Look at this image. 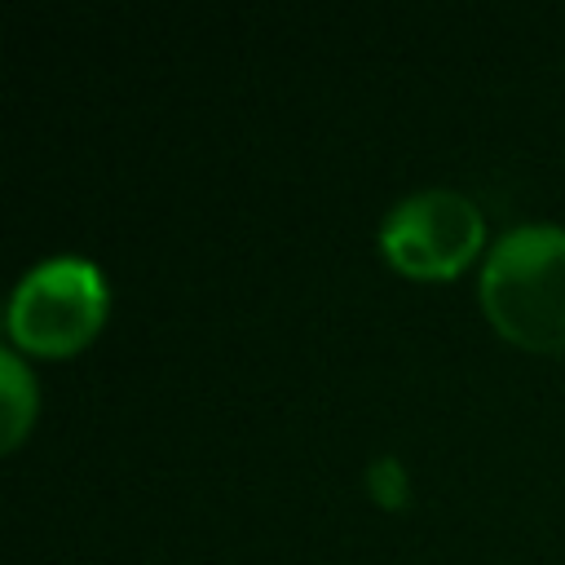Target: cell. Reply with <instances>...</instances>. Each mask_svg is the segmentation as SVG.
I'll list each match as a JSON object with an SVG mask.
<instances>
[{"instance_id": "6da1fadb", "label": "cell", "mask_w": 565, "mask_h": 565, "mask_svg": "<svg viewBox=\"0 0 565 565\" xmlns=\"http://www.w3.org/2000/svg\"><path fill=\"white\" fill-rule=\"evenodd\" d=\"M490 322L525 349H565V225H516L481 265Z\"/></svg>"}, {"instance_id": "277c9868", "label": "cell", "mask_w": 565, "mask_h": 565, "mask_svg": "<svg viewBox=\"0 0 565 565\" xmlns=\"http://www.w3.org/2000/svg\"><path fill=\"white\" fill-rule=\"evenodd\" d=\"M0 402H4V433H0V441L13 446L26 433L31 415H35V380L26 375L18 353H0Z\"/></svg>"}, {"instance_id": "3957f363", "label": "cell", "mask_w": 565, "mask_h": 565, "mask_svg": "<svg viewBox=\"0 0 565 565\" xmlns=\"http://www.w3.org/2000/svg\"><path fill=\"white\" fill-rule=\"evenodd\" d=\"M481 243V212L459 190L406 194L380 225L384 256L406 274H455Z\"/></svg>"}, {"instance_id": "5b68a950", "label": "cell", "mask_w": 565, "mask_h": 565, "mask_svg": "<svg viewBox=\"0 0 565 565\" xmlns=\"http://www.w3.org/2000/svg\"><path fill=\"white\" fill-rule=\"evenodd\" d=\"M366 481H371V494L380 503H402V494H406V472H402V463L393 455H380L366 468Z\"/></svg>"}, {"instance_id": "7a4b0ae2", "label": "cell", "mask_w": 565, "mask_h": 565, "mask_svg": "<svg viewBox=\"0 0 565 565\" xmlns=\"http://www.w3.org/2000/svg\"><path fill=\"white\" fill-rule=\"evenodd\" d=\"M106 313V282L84 256H49L9 296V331L35 353L79 349Z\"/></svg>"}]
</instances>
